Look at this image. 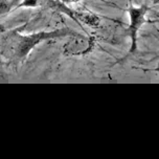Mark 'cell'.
I'll list each match as a JSON object with an SVG mask.
<instances>
[{
  "instance_id": "cell-1",
  "label": "cell",
  "mask_w": 159,
  "mask_h": 159,
  "mask_svg": "<svg viewBox=\"0 0 159 159\" xmlns=\"http://www.w3.org/2000/svg\"><path fill=\"white\" fill-rule=\"evenodd\" d=\"M75 30L70 28L52 30V32H40L32 35H21L17 30L10 32L0 39V50L4 58L11 61L19 62L27 57L32 50L42 41L57 38H65L76 35Z\"/></svg>"
},
{
  "instance_id": "cell-2",
  "label": "cell",
  "mask_w": 159,
  "mask_h": 159,
  "mask_svg": "<svg viewBox=\"0 0 159 159\" xmlns=\"http://www.w3.org/2000/svg\"><path fill=\"white\" fill-rule=\"evenodd\" d=\"M147 14L146 7H131L129 8V16H130V25H129V33L131 37V47L130 52H134L137 47V37L138 32L140 30L141 25L144 23Z\"/></svg>"
},
{
  "instance_id": "cell-3",
  "label": "cell",
  "mask_w": 159,
  "mask_h": 159,
  "mask_svg": "<svg viewBox=\"0 0 159 159\" xmlns=\"http://www.w3.org/2000/svg\"><path fill=\"white\" fill-rule=\"evenodd\" d=\"M68 39L69 41L64 46L65 55L67 56L84 55V53L90 52L93 47V40L80 33L68 37Z\"/></svg>"
},
{
  "instance_id": "cell-4",
  "label": "cell",
  "mask_w": 159,
  "mask_h": 159,
  "mask_svg": "<svg viewBox=\"0 0 159 159\" xmlns=\"http://www.w3.org/2000/svg\"><path fill=\"white\" fill-rule=\"evenodd\" d=\"M76 18L84 22L85 24L90 27H98L101 25V19L94 14L91 13H78L76 14Z\"/></svg>"
},
{
  "instance_id": "cell-5",
  "label": "cell",
  "mask_w": 159,
  "mask_h": 159,
  "mask_svg": "<svg viewBox=\"0 0 159 159\" xmlns=\"http://www.w3.org/2000/svg\"><path fill=\"white\" fill-rule=\"evenodd\" d=\"M22 0H0V17L7 15L14 8L20 7Z\"/></svg>"
},
{
  "instance_id": "cell-6",
  "label": "cell",
  "mask_w": 159,
  "mask_h": 159,
  "mask_svg": "<svg viewBox=\"0 0 159 159\" xmlns=\"http://www.w3.org/2000/svg\"><path fill=\"white\" fill-rule=\"evenodd\" d=\"M64 2H67V3H73V2H78L81 1V0H63Z\"/></svg>"
},
{
  "instance_id": "cell-7",
  "label": "cell",
  "mask_w": 159,
  "mask_h": 159,
  "mask_svg": "<svg viewBox=\"0 0 159 159\" xmlns=\"http://www.w3.org/2000/svg\"><path fill=\"white\" fill-rule=\"evenodd\" d=\"M155 71H157V72H159V64L157 65V67L155 68Z\"/></svg>"
}]
</instances>
